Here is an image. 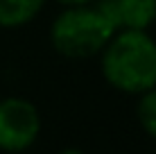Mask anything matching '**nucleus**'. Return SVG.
<instances>
[{
  "label": "nucleus",
  "instance_id": "nucleus-1",
  "mask_svg": "<svg viewBox=\"0 0 156 154\" xmlns=\"http://www.w3.org/2000/svg\"><path fill=\"white\" fill-rule=\"evenodd\" d=\"M100 70L111 88L140 95L156 86V39L147 30H115L100 52Z\"/></svg>",
  "mask_w": 156,
  "mask_h": 154
},
{
  "label": "nucleus",
  "instance_id": "nucleus-2",
  "mask_svg": "<svg viewBox=\"0 0 156 154\" xmlns=\"http://www.w3.org/2000/svg\"><path fill=\"white\" fill-rule=\"evenodd\" d=\"M113 34L115 27L95 2L63 7L50 25L52 48L68 59H88L100 55Z\"/></svg>",
  "mask_w": 156,
  "mask_h": 154
},
{
  "label": "nucleus",
  "instance_id": "nucleus-3",
  "mask_svg": "<svg viewBox=\"0 0 156 154\" xmlns=\"http://www.w3.org/2000/svg\"><path fill=\"white\" fill-rule=\"evenodd\" d=\"M41 134V113L34 102L18 95L0 100V150L25 152Z\"/></svg>",
  "mask_w": 156,
  "mask_h": 154
},
{
  "label": "nucleus",
  "instance_id": "nucleus-4",
  "mask_svg": "<svg viewBox=\"0 0 156 154\" xmlns=\"http://www.w3.org/2000/svg\"><path fill=\"white\" fill-rule=\"evenodd\" d=\"M115 30H149L156 23V0H95Z\"/></svg>",
  "mask_w": 156,
  "mask_h": 154
},
{
  "label": "nucleus",
  "instance_id": "nucleus-5",
  "mask_svg": "<svg viewBox=\"0 0 156 154\" xmlns=\"http://www.w3.org/2000/svg\"><path fill=\"white\" fill-rule=\"evenodd\" d=\"M48 0H0V27L16 30L32 23Z\"/></svg>",
  "mask_w": 156,
  "mask_h": 154
},
{
  "label": "nucleus",
  "instance_id": "nucleus-6",
  "mask_svg": "<svg viewBox=\"0 0 156 154\" xmlns=\"http://www.w3.org/2000/svg\"><path fill=\"white\" fill-rule=\"evenodd\" d=\"M136 116H138V123H140L143 131L149 138L156 141V86L138 95Z\"/></svg>",
  "mask_w": 156,
  "mask_h": 154
},
{
  "label": "nucleus",
  "instance_id": "nucleus-7",
  "mask_svg": "<svg viewBox=\"0 0 156 154\" xmlns=\"http://www.w3.org/2000/svg\"><path fill=\"white\" fill-rule=\"evenodd\" d=\"M61 7H73V5H88V2H95V0H57Z\"/></svg>",
  "mask_w": 156,
  "mask_h": 154
},
{
  "label": "nucleus",
  "instance_id": "nucleus-8",
  "mask_svg": "<svg viewBox=\"0 0 156 154\" xmlns=\"http://www.w3.org/2000/svg\"><path fill=\"white\" fill-rule=\"evenodd\" d=\"M59 154H86V152H82V150H77V147H66V150H61Z\"/></svg>",
  "mask_w": 156,
  "mask_h": 154
},
{
  "label": "nucleus",
  "instance_id": "nucleus-9",
  "mask_svg": "<svg viewBox=\"0 0 156 154\" xmlns=\"http://www.w3.org/2000/svg\"><path fill=\"white\" fill-rule=\"evenodd\" d=\"M154 25H156V23H154Z\"/></svg>",
  "mask_w": 156,
  "mask_h": 154
}]
</instances>
